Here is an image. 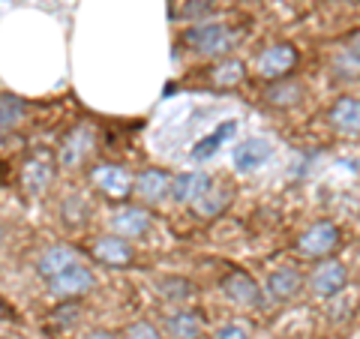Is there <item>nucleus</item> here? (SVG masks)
I'll list each match as a JSON object with an SVG mask.
<instances>
[{
	"mask_svg": "<svg viewBox=\"0 0 360 339\" xmlns=\"http://www.w3.org/2000/svg\"><path fill=\"white\" fill-rule=\"evenodd\" d=\"M186 45L198 54H207V58H217V54H225L231 49V30L219 25V21H201V25H193L186 30Z\"/></svg>",
	"mask_w": 360,
	"mask_h": 339,
	"instance_id": "f257e3e1",
	"label": "nucleus"
},
{
	"mask_svg": "<svg viewBox=\"0 0 360 339\" xmlns=\"http://www.w3.org/2000/svg\"><path fill=\"white\" fill-rule=\"evenodd\" d=\"M274 141L264 139V135H250V139H243L238 148L231 151V162L238 168L240 174H252V172H262V168L274 160Z\"/></svg>",
	"mask_w": 360,
	"mask_h": 339,
	"instance_id": "f03ea898",
	"label": "nucleus"
},
{
	"mask_svg": "<svg viewBox=\"0 0 360 339\" xmlns=\"http://www.w3.org/2000/svg\"><path fill=\"white\" fill-rule=\"evenodd\" d=\"M340 246V229L333 222H315L297 237V252L307 258H324Z\"/></svg>",
	"mask_w": 360,
	"mask_h": 339,
	"instance_id": "7ed1b4c3",
	"label": "nucleus"
},
{
	"mask_svg": "<svg viewBox=\"0 0 360 339\" xmlns=\"http://www.w3.org/2000/svg\"><path fill=\"white\" fill-rule=\"evenodd\" d=\"M94 274H90V267H84L82 262L72 264V267H66L63 274L58 276H51L49 279V288H51V295H58L60 300H72V298H82L87 295L90 288H94Z\"/></svg>",
	"mask_w": 360,
	"mask_h": 339,
	"instance_id": "20e7f679",
	"label": "nucleus"
},
{
	"mask_svg": "<svg viewBox=\"0 0 360 339\" xmlns=\"http://www.w3.org/2000/svg\"><path fill=\"white\" fill-rule=\"evenodd\" d=\"M345 282H348V274H345V267L340 262H324V264H319L312 270L309 291L319 300H330L345 288Z\"/></svg>",
	"mask_w": 360,
	"mask_h": 339,
	"instance_id": "39448f33",
	"label": "nucleus"
},
{
	"mask_svg": "<svg viewBox=\"0 0 360 339\" xmlns=\"http://www.w3.org/2000/svg\"><path fill=\"white\" fill-rule=\"evenodd\" d=\"M297 63V51H295V45H288V42H274V45H267V49L258 54V72H262L264 78H279V75H285L291 72V66Z\"/></svg>",
	"mask_w": 360,
	"mask_h": 339,
	"instance_id": "423d86ee",
	"label": "nucleus"
},
{
	"mask_svg": "<svg viewBox=\"0 0 360 339\" xmlns=\"http://www.w3.org/2000/svg\"><path fill=\"white\" fill-rule=\"evenodd\" d=\"M111 231L123 241H135V237H144L150 231V213L141 207H123L111 217Z\"/></svg>",
	"mask_w": 360,
	"mask_h": 339,
	"instance_id": "0eeeda50",
	"label": "nucleus"
},
{
	"mask_svg": "<svg viewBox=\"0 0 360 339\" xmlns=\"http://www.w3.org/2000/svg\"><path fill=\"white\" fill-rule=\"evenodd\" d=\"M222 295L238 307H258L262 303V288L258 282L246 274H229L222 279Z\"/></svg>",
	"mask_w": 360,
	"mask_h": 339,
	"instance_id": "6e6552de",
	"label": "nucleus"
},
{
	"mask_svg": "<svg viewBox=\"0 0 360 339\" xmlns=\"http://www.w3.org/2000/svg\"><path fill=\"white\" fill-rule=\"evenodd\" d=\"M231 201V186L229 184H222V180H207V186L198 192L195 201H193V207L198 217H217V213L229 205Z\"/></svg>",
	"mask_w": 360,
	"mask_h": 339,
	"instance_id": "1a4fd4ad",
	"label": "nucleus"
},
{
	"mask_svg": "<svg viewBox=\"0 0 360 339\" xmlns=\"http://www.w3.org/2000/svg\"><path fill=\"white\" fill-rule=\"evenodd\" d=\"M82 258H78V252L72 250V246H63V243H58V246H49L42 255H39V262H37V270H39V276L49 282L51 276H58V274H63L66 267H72V264H78Z\"/></svg>",
	"mask_w": 360,
	"mask_h": 339,
	"instance_id": "9d476101",
	"label": "nucleus"
},
{
	"mask_svg": "<svg viewBox=\"0 0 360 339\" xmlns=\"http://www.w3.org/2000/svg\"><path fill=\"white\" fill-rule=\"evenodd\" d=\"M94 184L111 198H127L132 189V177L127 168H120V165H99L94 172Z\"/></svg>",
	"mask_w": 360,
	"mask_h": 339,
	"instance_id": "9b49d317",
	"label": "nucleus"
},
{
	"mask_svg": "<svg viewBox=\"0 0 360 339\" xmlns=\"http://www.w3.org/2000/svg\"><path fill=\"white\" fill-rule=\"evenodd\" d=\"M135 192L148 205H160L168 192H172V177L160 172V168H148V172H141L139 180H135Z\"/></svg>",
	"mask_w": 360,
	"mask_h": 339,
	"instance_id": "f8f14e48",
	"label": "nucleus"
},
{
	"mask_svg": "<svg viewBox=\"0 0 360 339\" xmlns=\"http://www.w3.org/2000/svg\"><path fill=\"white\" fill-rule=\"evenodd\" d=\"M94 255L108 267H127L132 262V246L117 234H105L94 243Z\"/></svg>",
	"mask_w": 360,
	"mask_h": 339,
	"instance_id": "ddd939ff",
	"label": "nucleus"
},
{
	"mask_svg": "<svg viewBox=\"0 0 360 339\" xmlns=\"http://www.w3.org/2000/svg\"><path fill=\"white\" fill-rule=\"evenodd\" d=\"M330 123L345 135H360V99L342 96L340 103L330 108Z\"/></svg>",
	"mask_w": 360,
	"mask_h": 339,
	"instance_id": "4468645a",
	"label": "nucleus"
},
{
	"mask_svg": "<svg viewBox=\"0 0 360 339\" xmlns=\"http://www.w3.org/2000/svg\"><path fill=\"white\" fill-rule=\"evenodd\" d=\"M300 288H303V276L295 267H279L267 276V291L276 300H291L295 295H300Z\"/></svg>",
	"mask_w": 360,
	"mask_h": 339,
	"instance_id": "2eb2a0df",
	"label": "nucleus"
},
{
	"mask_svg": "<svg viewBox=\"0 0 360 339\" xmlns=\"http://www.w3.org/2000/svg\"><path fill=\"white\" fill-rule=\"evenodd\" d=\"M234 129H238V120H225V123H219V127L213 129V132L207 135V139H201V144H198V148L193 151V160H195V162L213 160V156L219 153L222 144H225V141H229L231 135H234Z\"/></svg>",
	"mask_w": 360,
	"mask_h": 339,
	"instance_id": "dca6fc26",
	"label": "nucleus"
},
{
	"mask_svg": "<svg viewBox=\"0 0 360 339\" xmlns=\"http://www.w3.org/2000/svg\"><path fill=\"white\" fill-rule=\"evenodd\" d=\"M207 174H201V172H184V174H177L172 180V198L180 201V205H193L195 196L201 189L207 186Z\"/></svg>",
	"mask_w": 360,
	"mask_h": 339,
	"instance_id": "f3484780",
	"label": "nucleus"
},
{
	"mask_svg": "<svg viewBox=\"0 0 360 339\" xmlns=\"http://www.w3.org/2000/svg\"><path fill=\"white\" fill-rule=\"evenodd\" d=\"M165 331L172 339H201V333H205V324H201L198 312H174L172 319L165 321Z\"/></svg>",
	"mask_w": 360,
	"mask_h": 339,
	"instance_id": "a211bd4d",
	"label": "nucleus"
},
{
	"mask_svg": "<svg viewBox=\"0 0 360 339\" xmlns=\"http://www.w3.org/2000/svg\"><path fill=\"white\" fill-rule=\"evenodd\" d=\"M264 99L276 108H291L303 99V84L300 82H276L274 87L264 90Z\"/></svg>",
	"mask_w": 360,
	"mask_h": 339,
	"instance_id": "6ab92c4d",
	"label": "nucleus"
},
{
	"mask_svg": "<svg viewBox=\"0 0 360 339\" xmlns=\"http://www.w3.org/2000/svg\"><path fill=\"white\" fill-rule=\"evenodd\" d=\"M243 75H246V66L240 60H222L213 66V72H210V82L217 84V87H234V84H240L243 82Z\"/></svg>",
	"mask_w": 360,
	"mask_h": 339,
	"instance_id": "aec40b11",
	"label": "nucleus"
},
{
	"mask_svg": "<svg viewBox=\"0 0 360 339\" xmlns=\"http://www.w3.org/2000/svg\"><path fill=\"white\" fill-rule=\"evenodd\" d=\"M25 189H27V196H39V192L49 186V180H51V168L45 165V162H37V160H30L25 165Z\"/></svg>",
	"mask_w": 360,
	"mask_h": 339,
	"instance_id": "412c9836",
	"label": "nucleus"
},
{
	"mask_svg": "<svg viewBox=\"0 0 360 339\" xmlns=\"http://www.w3.org/2000/svg\"><path fill=\"white\" fill-rule=\"evenodd\" d=\"M156 291H160L162 298L168 300H186V298H193V282L189 279H180V276H160L156 279Z\"/></svg>",
	"mask_w": 360,
	"mask_h": 339,
	"instance_id": "4be33fe9",
	"label": "nucleus"
},
{
	"mask_svg": "<svg viewBox=\"0 0 360 339\" xmlns=\"http://www.w3.org/2000/svg\"><path fill=\"white\" fill-rule=\"evenodd\" d=\"M84 135H90V132L87 129H75L70 139H66V144L60 148V162L63 165H78V162L84 160V153H87V141L82 144Z\"/></svg>",
	"mask_w": 360,
	"mask_h": 339,
	"instance_id": "5701e85b",
	"label": "nucleus"
},
{
	"mask_svg": "<svg viewBox=\"0 0 360 339\" xmlns=\"http://www.w3.org/2000/svg\"><path fill=\"white\" fill-rule=\"evenodd\" d=\"M25 115V105H21L18 96H9V94H0V132L13 129L15 123Z\"/></svg>",
	"mask_w": 360,
	"mask_h": 339,
	"instance_id": "b1692460",
	"label": "nucleus"
},
{
	"mask_svg": "<svg viewBox=\"0 0 360 339\" xmlns=\"http://www.w3.org/2000/svg\"><path fill=\"white\" fill-rule=\"evenodd\" d=\"M127 339H162V333L150 321H135L127 327Z\"/></svg>",
	"mask_w": 360,
	"mask_h": 339,
	"instance_id": "393cba45",
	"label": "nucleus"
},
{
	"mask_svg": "<svg viewBox=\"0 0 360 339\" xmlns=\"http://www.w3.org/2000/svg\"><path fill=\"white\" fill-rule=\"evenodd\" d=\"M217 339H250V336H246V331L240 324H225V327H219Z\"/></svg>",
	"mask_w": 360,
	"mask_h": 339,
	"instance_id": "a878e982",
	"label": "nucleus"
},
{
	"mask_svg": "<svg viewBox=\"0 0 360 339\" xmlns=\"http://www.w3.org/2000/svg\"><path fill=\"white\" fill-rule=\"evenodd\" d=\"M345 54L352 58L354 63H360V30L354 33V37H348V42H345Z\"/></svg>",
	"mask_w": 360,
	"mask_h": 339,
	"instance_id": "bb28decb",
	"label": "nucleus"
},
{
	"mask_svg": "<svg viewBox=\"0 0 360 339\" xmlns=\"http://www.w3.org/2000/svg\"><path fill=\"white\" fill-rule=\"evenodd\" d=\"M84 339H120L117 333H111V331H90Z\"/></svg>",
	"mask_w": 360,
	"mask_h": 339,
	"instance_id": "cd10ccee",
	"label": "nucleus"
},
{
	"mask_svg": "<svg viewBox=\"0 0 360 339\" xmlns=\"http://www.w3.org/2000/svg\"><path fill=\"white\" fill-rule=\"evenodd\" d=\"M0 319H4V300H0Z\"/></svg>",
	"mask_w": 360,
	"mask_h": 339,
	"instance_id": "c85d7f7f",
	"label": "nucleus"
},
{
	"mask_svg": "<svg viewBox=\"0 0 360 339\" xmlns=\"http://www.w3.org/2000/svg\"><path fill=\"white\" fill-rule=\"evenodd\" d=\"M0 339H4V336H0Z\"/></svg>",
	"mask_w": 360,
	"mask_h": 339,
	"instance_id": "c756f323",
	"label": "nucleus"
}]
</instances>
